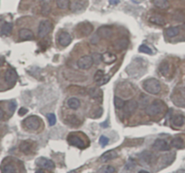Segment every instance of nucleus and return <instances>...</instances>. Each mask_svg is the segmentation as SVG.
Here are the masks:
<instances>
[{
  "mask_svg": "<svg viewBox=\"0 0 185 173\" xmlns=\"http://www.w3.org/2000/svg\"><path fill=\"white\" fill-rule=\"evenodd\" d=\"M143 89L151 94H158L161 92V83L155 78H149L142 83Z\"/></svg>",
  "mask_w": 185,
  "mask_h": 173,
  "instance_id": "obj_1",
  "label": "nucleus"
},
{
  "mask_svg": "<svg viewBox=\"0 0 185 173\" xmlns=\"http://www.w3.org/2000/svg\"><path fill=\"white\" fill-rule=\"evenodd\" d=\"M164 109H165V104L160 100H155L152 103L149 104L146 107L145 113L147 115L155 116L157 114H162Z\"/></svg>",
  "mask_w": 185,
  "mask_h": 173,
  "instance_id": "obj_2",
  "label": "nucleus"
},
{
  "mask_svg": "<svg viewBox=\"0 0 185 173\" xmlns=\"http://www.w3.org/2000/svg\"><path fill=\"white\" fill-rule=\"evenodd\" d=\"M23 123H24V126L26 129L31 130V131H36L40 127L41 121H40V120H39V118L37 116L32 115L27 117L26 119H25Z\"/></svg>",
  "mask_w": 185,
  "mask_h": 173,
  "instance_id": "obj_3",
  "label": "nucleus"
},
{
  "mask_svg": "<svg viewBox=\"0 0 185 173\" xmlns=\"http://www.w3.org/2000/svg\"><path fill=\"white\" fill-rule=\"evenodd\" d=\"M138 108V103L135 100H129L125 102L123 106V114L126 117L132 115Z\"/></svg>",
  "mask_w": 185,
  "mask_h": 173,
  "instance_id": "obj_4",
  "label": "nucleus"
},
{
  "mask_svg": "<svg viewBox=\"0 0 185 173\" xmlns=\"http://www.w3.org/2000/svg\"><path fill=\"white\" fill-rule=\"evenodd\" d=\"M52 29V24L49 20H43L38 26V36L45 37Z\"/></svg>",
  "mask_w": 185,
  "mask_h": 173,
  "instance_id": "obj_5",
  "label": "nucleus"
},
{
  "mask_svg": "<svg viewBox=\"0 0 185 173\" xmlns=\"http://www.w3.org/2000/svg\"><path fill=\"white\" fill-rule=\"evenodd\" d=\"M93 63H94L93 58H92V56H85L81 57L77 62L78 67L80 69H82V70H87V69L91 68Z\"/></svg>",
  "mask_w": 185,
  "mask_h": 173,
  "instance_id": "obj_6",
  "label": "nucleus"
},
{
  "mask_svg": "<svg viewBox=\"0 0 185 173\" xmlns=\"http://www.w3.org/2000/svg\"><path fill=\"white\" fill-rule=\"evenodd\" d=\"M5 80L8 85L13 86L17 80V73H15V71L14 69L9 68L8 70H6L5 73Z\"/></svg>",
  "mask_w": 185,
  "mask_h": 173,
  "instance_id": "obj_7",
  "label": "nucleus"
},
{
  "mask_svg": "<svg viewBox=\"0 0 185 173\" xmlns=\"http://www.w3.org/2000/svg\"><path fill=\"white\" fill-rule=\"evenodd\" d=\"M36 163L37 166H39L41 168H44V169H46V170H53L55 168V163L51 160H48V159H46V158L37 159Z\"/></svg>",
  "mask_w": 185,
  "mask_h": 173,
  "instance_id": "obj_8",
  "label": "nucleus"
},
{
  "mask_svg": "<svg viewBox=\"0 0 185 173\" xmlns=\"http://www.w3.org/2000/svg\"><path fill=\"white\" fill-rule=\"evenodd\" d=\"M67 141L69 144L74 146V147H77V148H80V149H84V142L81 140V138H79L78 136H75V135H69L68 136V139H67Z\"/></svg>",
  "mask_w": 185,
  "mask_h": 173,
  "instance_id": "obj_9",
  "label": "nucleus"
},
{
  "mask_svg": "<svg viewBox=\"0 0 185 173\" xmlns=\"http://www.w3.org/2000/svg\"><path fill=\"white\" fill-rule=\"evenodd\" d=\"M153 148L156 151H167L170 150V145L168 144V142L162 139H158L154 141L153 143Z\"/></svg>",
  "mask_w": 185,
  "mask_h": 173,
  "instance_id": "obj_10",
  "label": "nucleus"
},
{
  "mask_svg": "<svg viewBox=\"0 0 185 173\" xmlns=\"http://www.w3.org/2000/svg\"><path fill=\"white\" fill-rule=\"evenodd\" d=\"M58 42L62 46H67L71 44L72 42V36L69 33L67 32H63L59 35L58 37Z\"/></svg>",
  "mask_w": 185,
  "mask_h": 173,
  "instance_id": "obj_11",
  "label": "nucleus"
},
{
  "mask_svg": "<svg viewBox=\"0 0 185 173\" xmlns=\"http://www.w3.org/2000/svg\"><path fill=\"white\" fill-rule=\"evenodd\" d=\"M97 35L99 36V37H102V38H109L112 36L113 31L111 28H109L107 26H102L98 29Z\"/></svg>",
  "mask_w": 185,
  "mask_h": 173,
  "instance_id": "obj_12",
  "label": "nucleus"
},
{
  "mask_svg": "<svg viewBox=\"0 0 185 173\" xmlns=\"http://www.w3.org/2000/svg\"><path fill=\"white\" fill-rule=\"evenodd\" d=\"M117 156H118V154L115 151H108L101 156L100 160L102 162H106V161H109L115 159Z\"/></svg>",
  "mask_w": 185,
  "mask_h": 173,
  "instance_id": "obj_13",
  "label": "nucleus"
},
{
  "mask_svg": "<svg viewBox=\"0 0 185 173\" xmlns=\"http://www.w3.org/2000/svg\"><path fill=\"white\" fill-rule=\"evenodd\" d=\"M92 29H93V26L91 24L83 23V24L79 25V29H77V31H79L81 33V35H83V36H87L91 33Z\"/></svg>",
  "mask_w": 185,
  "mask_h": 173,
  "instance_id": "obj_14",
  "label": "nucleus"
},
{
  "mask_svg": "<svg viewBox=\"0 0 185 173\" xmlns=\"http://www.w3.org/2000/svg\"><path fill=\"white\" fill-rule=\"evenodd\" d=\"M129 45V41L126 38H120L114 43V47L117 50H123L126 49Z\"/></svg>",
  "mask_w": 185,
  "mask_h": 173,
  "instance_id": "obj_15",
  "label": "nucleus"
},
{
  "mask_svg": "<svg viewBox=\"0 0 185 173\" xmlns=\"http://www.w3.org/2000/svg\"><path fill=\"white\" fill-rule=\"evenodd\" d=\"M19 36L22 40H32L34 38V34L31 30L24 28L19 31Z\"/></svg>",
  "mask_w": 185,
  "mask_h": 173,
  "instance_id": "obj_16",
  "label": "nucleus"
},
{
  "mask_svg": "<svg viewBox=\"0 0 185 173\" xmlns=\"http://www.w3.org/2000/svg\"><path fill=\"white\" fill-rule=\"evenodd\" d=\"M41 4V11L44 15H48L51 12L50 0H40Z\"/></svg>",
  "mask_w": 185,
  "mask_h": 173,
  "instance_id": "obj_17",
  "label": "nucleus"
},
{
  "mask_svg": "<svg viewBox=\"0 0 185 173\" xmlns=\"http://www.w3.org/2000/svg\"><path fill=\"white\" fill-rule=\"evenodd\" d=\"M115 60H116L115 55H114V54H112V53L106 52V53H104V55H102V61H103L104 63L111 64V63H115Z\"/></svg>",
  "mask_w": 185,
  "mask_h": 173,
  "instance_id": "obj_18",
  "label": "nucleus"
},
{
  "mask_svg": "<svg viewBox=\"0 0 185 173\" xmlns=\"http://www.w3.org/2000/svg\"><path fill=\"white\" fill-rule=\"evenodd\" d=\"M149 21L154 25H165L166 21H165V18L162 15H152L150 17Z\"/></svg>",
  "mask_w": 185,
  "mask_h": 173,
  "instance_id": "obj_19",
  "label": "nucleus"
},
{
  "mask_svg": "<svg viewBox=\"0 0 185 173\" xmlns=\"http://www.w3.org/2000/svg\"><path fill=\"white\" fill-rule=\"evenodd\" d=\"M13 25L11 23H5L1 27V35L3 36H9L12 32Z\"/></svg>",
  "mask_w": 185,
  "mask_h": 173,
  "instance_id": "obj_20",
  "label": "nucleus"
},
{
  "mask_svg": "<svg viewBox=\"0 0 185 173\" xmlns=\"http://www.w3.org/2000/svg\"><path fill=\"white\" fill-rule=\"evenodd\" d=\"M67 105L69 108L73 109V110H77L80 107V101L77 98H70L67 102Z\"/></svg>",
  "mask_w": 185,
  "mask_h": 173,
  "instance_id": "obj_21",
  "label": "nucleus"
},
{
  "mask_svg": "<svg viewBox=\"0 0 185 173\" xmlns=\"http://www.w3.org/2000/svg\"><path fill=\"white\" fill-rule=\"evenodd\" d=\"M185 122L184 117L183 115H175L173 119V124L175 127H182Z\"/></svg>",
  "mask_w": 185,
  "mask_h": 173,
  "instance_id": "obj_22",
  "label": "nucleus"
},
{
  "mask_svg": "<svg viewBox=\"0 0 185 173\" xmlns=\"http://www.w3.org/2000/svg\"><path fill=\"white\" fill-rule=\"evenodd\" d=\"M153 5L156 7H159V8H162V9L168 8L169 5H170L168 0H153Z\"/></svg>",
  "mask_w": 185,
  "mask_h": 173,
  "instance_id": "obj_23",
  "label": "nucleus"
},
{
  "mask_svg": "<svg viewBox=\"0 0 185 173\" xmlns=\"http://www.w3.org/2000/svg\"><path fill=\"white\" fill-rule=\"evenodd\" d=\"M172 146L176 148V149H183V146H184V141L182 138H174L173 141H172Z\"/></svg>",
  "mask_w": 185,
  "mask_h": 173,
  "instance_id": "obj_24",
  "label": "nucleus"
},
{
  "mask_svg": "<svg viewBox=\"0 0 185 173\" xmlns=\"http://www.w3.org/2000/svg\"><path fill=\"white\" fill-rule=\"evenodd\" d=\"M141 157H142V160L144 161H145L146 163H148V164H151L152 161L154 160V156H153L152 153L148 152V151L142 152V153L141 154Z\"/></svg>",
  "mask_w": 185,
  "mask_h": 173,
  "instance_id": "obj_25",
  "label": "nucleus"
},
{
  "mask_svg": "<svg viewBox=\"0 0 185 173\" xmlns=\"http://www.w3.org/2000/svg\"><path fill=\"white\" fill-rule=\"evenodd\" d=\"M179 32H180V29H179V27H177V26H173V27H169L167 30H166V36H168V37H174V36H176L178 34H179Z\"/></svg>",
  "mask_w": 185,
  "mask_h": 173,
  "instance_id": "obj_26",
  "label": "nucleus"
},
{
  "mask_svg": "<svg viewBox=\"0 0 185 173\" xmlns=\"http://www.w3.org/2000/svg\"><path fill=\"white\" fill-rule=\"evenodd\" d=\"M88 94L91 98H94V99H96V98H99L101 96V91L98 89V88H90L88 90Z\"/></svg>",
  "mask_w": 185,
  "mask_h": 173,
  "instance_id": "obj_27",
  "label": "nucleus"
},
{
  "mask_svg": "<svg viewBox=\"0 0 185 173\" xmlns=\"http://www.w3.org/2000/svg\"><path fill=\"white\" fill-rule=\"evenodd\" d=\"M20 150H21L22 152L27 154V153H29V152L32 151V146H31V144H30L29 142H27V141H23V142L20 144Z\"/></svg>",
  "mask_w": 185,
  "mask_h": 173,
  "instance_id": "obj_28",
  "label": "nucleus"
},
{
  "mask_svg": "<svg viewBox=\"0 0 185 173\" xmlns=\"http://www.w3.org/2000/svg\"><path fill=\"white\" fill-rule=\"evenodd\" d=\"M124 103H125V102L123 101L122 98H119L117 96H115L114 98V104H115V108L117 110H122L123 106H124Z\"/></svg>",
  "mask_w": 185,
  "mask_h": 173,
  "instance_id": "obj_29",
  "label": "nucleus"
},
{
  "mask_svg": "<svg viewBox=\"0 0 185 173\" xmlns=\"http://www.w3.org/2000/svg\"><path fill=\"white\" fill-rule=\"evenodd\" d=\"M16 170L13 164H6L2 168V173H15Z\"/></svg>",
  "mask_w": 185,
  "mask_h": 173,
  "instance_id": "obj_30",
  "label": "nucleus"
},
{
  "mask_svg": "<svg viewBox=\"0 0 185 173\" xmlns=\"http://www.w3.org/2000/svg\"><path fill=\"white\" fill-rule=\"evenodd\" d=\"M57 4L60 9H67L70 5V0H57Z\"/></svg>",
  "mask_w": 185,
  "mask_h": 173,
  "instance_id": "obj_31",
  "label": "nucleus"
},
{
  "mask_svg": "<svg viewBox=\"0 0 185 173\" xmlns=\"http://www.w3.org/2000/svg\"><path fill=\"white\" fill-rule=\"evenodd\" d=\"M159 70H160V72L162 73V74L166 75V74L169 73V63H168L167 62H163V63L160 65Z\"/></svg>",
  "mask_w": 185,
  "mask_h": 173,
  "instance_id": "obj_32",
  "label": "nucleus"
},
{
  "mask_svg": "<svg viewBox=\"0 0 185 173\" xmlns=\"http://www.w3.org/2000/svg\"><path fill=\"white\" fill-rule=\"evenodd\" d=\"M139 51L141 53H144V54H147V55H152V51L150 47H148L146 45H142L140 46L139 47Z\"/></svg>",
  "mask_w": 185,
  "mask_h": 173,
  "instance_id": "obj_33",
  "label": "nucleus"
},
{
  "mask_svg": "<svg viewBox=\"0 0 185 173\" xmlns=\"http://www.w3.org/2000/svg\"><path fill=\"white\" fill-rule=\"evenodd\" d=\"M83 8H84V6H83L80 3H78V2H74V3L71 5V9H72V11H74V12H79V11L83 10Z\"/></svg>",
  "mask_w": 185,
  "mask_h": 173,
  "instance_id": "obj_34",
  "label": "nucleus"
},
{
  "mask_svg": "<svg viewBox=\"0 0 185 173\" xmlns=\"http://www.w3.org/2000/svg\"><path fill=\"white\" fill-rule=\"evenodd\" d=\"M104 76V71L103 70H98L96 73H95V74H94V82L95 83H97V82H99L103 77Z\"/></svg>",
  "mask_w": 185,
  "mask_h": 173,
  "instance_id": "obj_35",
  "label": "nucleus"
},
{
  "mask_svg": "<svg viewBox=\"0 0 185 173\" xmlns=\"http://www.w3.org/2000/svg\"><path fill=\"white\" fill-rule=\"evenodd\" d=\"M47 120H48V123L50 126H54L57 122V117L54 114H47Z\"/></svg>",
  "mask_w": 185,
  "mask_h": 173,
  "instance_id": "obj_36",
  "label": "nucleus"
},
{
  "mask_svg": "<svg viewBox=\"0 0 185 173\" xmlns=\"http://www.w3.org/2000/svg\"><path fill=\"white\" fill-rule=\"evenodd\" d=\"M115 171V170L112 166H105L102 170H100V173H114Z\"/></svg>",
  "mask_w": 185,
  "mask_h": 173,
  "instance_id": "obj_37",
  "label": "nucleus"
},
{
  "mask_svg": "<svg viewBox=\"0 0 185 173\" xmlns=\"http://www.w3.org/2000/svg\"><path fill=\"white\" fill-rule=\"evenodd\" d=\"M92 58H93L94 63H96V64H98L102 61V56L100 54H94L92 56Z\"/></svg>",
  "mask_w": 185,
  "mask_h": 173,
  "instance_id": "obj_38",
  "label": "nucleus"
},
{
  "mask_svg": "<svg viewBox=\"0 0 185 173\" xmlns=\"http://www.w3.org/2000/svg\"><path fill=\"white\" fill-rule=\"evenodd\" d=\"M16 103L15 102V101H12V102H10L9 103H8V109H9V111H10V113L11 114H14V112H15V110L16 109Z\"/></svg>",
  "mask_w": 185,
  "mask_h": 173,
  "instance_id": "obj_39",
  "label": "nucleus"
},
{
  "mask_svg": "<svg viewBox=\"0 0 185 173\" xmlns=\"http://www.w3.org/2000/svg\"><path fill=\"white\" fill-rule=\"evenodd\" d=\"M109 79H110V76H104L99 82L96 83V84H97L98 86H102V85L105 84V83L109 81Z\"/></svg>",
  "mask_w": 185,
  "mask_h": 173,
  "instance_id": "obj_40",
  "label": "nucleus"
},
{
  "mask_svg": "<svg viewBox=\"0 0 185 173\" xmlns=\"http://www.w3.org/2000/svg\"><path fill=\"white\" fill-rule=\"evenodd\" d=\"M99 142H100V144H101L103 147H104V146H106V145L108 144L109 139H108L107 137H105V136H101V138H100V140H99Z\"/></svg>",
  "mask_w": 185,
  "mask_h": 173,
  "instance_id": "obj_41",
  "label": "nucleus"
},
{
  "mask_svg": "<svg viewBox=\"0 0 185 173\" xmlns=\"http://www.w3.org/2000/svg\"><path fill=\"white\" fill-rule=\"evenodd\" d=\"M27 112H28L27 109H26V108H20V110L18 111V114L20 116H24L25 114H27Z\"/></svg>",
  "mask_w": 185,
  "mask_h": 173,
  "instance_id": "obj_42",
  "label": "nucleus"
},
{
  "mask_svg": "<svg viewBox=\"0 0 185 173\" xmlns=\"http://www.w3.org/2000/svg\"><path fill=\"white\" fill-rule=\"evenodd\" d=\"M109 3L113 5H116L117 4H119V0H109Z\"/></svg>",
  "mask_w": 185,
  "mask_h": 173,
  "instance_id": "obj_43",
  "label": "nucleus"
},
{
  "mask_svg": "<svg viewBox=\"0 0 185 173\" xmlns=\"http://www.w3.org/2000/svg\"><path fill=\"white\" fill-rule=\"evenodd\" d=\"M3 117H4V112H3V110L0 108V120H2Z\"/></svg>",
  "mask_w": 185,
  "mask_h": 173,
  "instance_id": "obj_44",
  "label": "nucleus"
},
{
  "mask_svg": "<svg viewBox=\"0 0 185 173\" xmlns=\"http://www.w3.org/2000/svg\"><path fill=\"white\" fill-rule=\"evenodd\" d=\"M4 62H5V61H4V59H3L2 57H0V66H2V65L4 64Z\"/></svg>",
  "mask_w": 185,
  "mask_h": 173,
  "instance_id": "obj_45",
  "label": "nucleus"
},
{
  "mask_svg": "<svg viewBox=\"0 0 185 173\" xmlns=\"http://www.w3.org/2000/svg\"><path fill=\"white\" fill-rule=\"evenodd\" d=\"M177 173H185V170H180L177 171Z\"/></svg>",
  "mask_w": 185,
  "mask_h": 173,
  "instance_id": "obj_46",
  "label": "nucleus"
},
{
  "mask_svg": "<svg viewBox=\"0 0 185 173\" xmlns=\"http://www.w3.org/2000/svg\"><path fill=\"white\" fill-rule=\"evenodd\" d=\"M36 173H44V171H43L42 170H37V171H36Z\"/></svg>",
  "mask_w": 185,
  "mask_h": 173,
  "instance_id": "obj_47",
  "label": "nucleus"
},
{
  "mask_svg": "<svg viewBox=\"0 0 185 173\" xmlns=\"http://www.w3.org/2000/svg\"><path fill=\"white\" fill-rule=\"evenodd\" d=\"M138 173H149L148 171H139Z\"/></svg>",
  "mask_w": 185,
  "mask_h": 173,
  "instance_id": "obj_48",
  "label": "nucleus"
},
{
  "mask_svg": "<svg viewBox=\"0 0 185 173\" xmlns=\"http://www.w3.org/2000/svg\"><path fill=\"white\" fill-rule=\"evenodd\" d=\"M69 173H77V172H76V171H71V172Z\"/></svg>",
  "mask_w": 185,
  "mask_h": 173,
  "instance_id": "obj_49",
  "label": "nucleus"
},
{
  "mask_svg": "<svg viewBox=\"0 0 185 173\" xmlns=\"http://www.w3.org/2000/svg\"><path fill=\"white\" fill-rule=\"evenodd\" d=\"M183 28H184V30H185V24H183Z\"/></svg>",
  "mask_w": 185,
  "mask_h": 173,
  "instance_id": "obj_50",
  "label": "nucleus"
}]
</instances>
